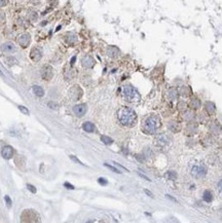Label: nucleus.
I'll return each instance as SVG.
<instances>
[{
	"label": "nucleus",
	"mask_w": 222,
	"mask_h": 223,
	"mask_svg": "<svg viewBox=\"0 0 222 223\" xmlns=\"http://www.w3.org/2000/svg\"><path fill=\"white\" fill-rule=\"evenodd\" d=\"M98 182L101 184V185H106V184H107L108 182H107V180L106 179H104V178H99L98 179Z\"/></svg>",
	"instance_id": "nucleus-24"
},
{
	"label": "nucleus",
	"mask_w": 222,
	"mask_h": 223,
	"mask_svg": "<svg viewBox=\"0 0 222 223\" xmlns=\"http://www.w3.org/2000/svg\"><path fill=\"white\" fill-rule=\"evenodd\" d=\"M0 75H1V76H3V74H2V72H1V71H0Z\"/></svg>",
	"instance_id": "nucleus-34"
},
{
	"label": "nucleus",
	"mask_w": 222,
	"mask_h": 223,
	"mask_svg": "<svg viewBox=\"0 0 222 223\" xmlns=\"http://www.w3.org/2000/svg\"><path fill=\"white\" fill-rule=\"evenodd\" d=\"M118 119L125 127H132L137 122V114L133 109L124 107L118 111Z\"/></svg>",
	"instance_id": "nucleus-1"
},
{
	"label": "nucleus",
	"mask_w": 222,
	"mask_h": 223,
	"mask_svg": "<svg viewBox=\"0 0 222 223\" xmlns=\"http://www.w3.org/2000/svg\"><path fill=\"white\" fill-rule=\"evenodd\" d=\"M82 129L88 133H93V132L96 131V127L94 124H92L91 121H86L82 125Z\"/></svg>",
	"instance_id": "nucleus-11"
},
{
	"label": "nucleus",
	"mask_w": 222,
	"mask_h": 223,
	"mask_svg": "<svg viewBox=\"0 0 222 223\" xmlns=\"http://www.w3.org/2000/svg\"><path fill=\"white\" fill-rule=\"evenodd\" d=\"M189 106H190L191 108L197 109L201 106V102H199V100H198V99H192L190 103H189Z\"/></svg>",
	"instance_id": "nucleus-16"
},
{
	"label": "nucleus",
	"mask_w": 222,
	"mask_h": 223,
	"mask_svg": "<svg viewBox=\"0 0 222 223\" xmlns=\"http://www.w3.org/2000/svg\"><path fill=\"white\" fill-rule=\"evenodd\" d=\"M75 60H76V58H75V57H73L72 59H71V65H73L74 62H75Z\"/></svg>",
	"instance_id": "nucleus-33"
},
{
	"label": "nucleus",
	"mask_w": 222,
	"mask_h": 223,
	"mask_svg": "<svg viewBox=\"0 0 222 223\" xmlns=\"http://www.w3.org/2000/svg\"><path fill=\"white\" fill-rule=\"evenodd\" d=\"M64 186L66 187V188H68V189H74V186L72 185V184H70L68 182H66V183H64Z\"/></svg>",
	"instance_id": "nucleus-26"
},
{
	"label": "nucleus",
	"mask_w": 222,
	"mask_h": 223,
	"mask_svg": "<svg viewBox=\"0 0 222 223\" xmlns=\"http://www.w3.org/2000/svg\"><path fill=\"white\" fill-rule=\"evenodd\" d=\"M30 42H31V37H30V35L27 33L22 34L18 37V43L20 44L22 47L29 46V45H30Z\"/></svg>",
	"instance_id": "nucleus-7"
},
{
	"label": "nucleus",
	"mask_w": 222,
	"mask_h": 223,
	"mask_svg": "<svg viewBox=\"0 0 222 223\" xmlns=\"http://www.w3.org/2000/svg\"><path fill=\"white\" fill-rule=\"evenodd\" d=\"M159 127H160L159 117H157L155 115L149 116L145 120V122H144V130L148 134H154L159 129Z\"/></svg>",
	"instance_id": "nucleus-2"
},
{
	"label": "nucleus",
	"mask_w": 222,
	"mask_h": 223,
	"mask_svg": "<svg viewBox=\"0 0 222 223\" xmlns=\"http://www.w3.org/2000/svg\"><path fill=\"white\" fill-rule=\"evenodd\" d=\"M101 141H102L104 144H106V145H110V144L113 143V140H112L110 137H108V136H102V137H101Z\"/></svg>",
	"instance_id": "nucleus-17"
},
{
	"label": "nucleus",
	"mask_w": 222,
	"mask_h": 223,
	"mask_svg": "<svg viewBox=\"0 0 222 223\" xmlns=\"http://www.w3.org/2000/svg\"><path fill=\"white\" fill-rule=\"evenodd\" d=\"M2 50L4 51V53H12V51L15 50V44L11 42H6L2 45Z\"/></svg>",
	"instance_id": "nucleus-12"
},
{
	"label": "nucleus",
	"mask_w": 222,
	"mask_h": 223,
	"mask_svg": "<svg viewBox=\"0 0 222 223\" xmlns=\"http://www.w3.org/2000/svg\"><path fill=\"white\" fill-rule=\"evenodd\" d=\"M2 20H4V12L0 11V21H2Z\"/></svg>",
	"instance_id": "nucleus-29"
},
{
	"label": "nucleus",
	"mask_w": 222,
	"mask_h": 223,
	"mask_svg": "<svg viewBox=\"0 0 222 223\" xmlns=\"http://www.w3.org/2000/svg\"><path fill=\"white\" fill-rule=\"evenodd\" d=\"M218 190L222 193V180H220L219 182H218Z\"/></svg>",
	"instance_id": "nucleus-27"
},
{
	"label": "nucleus",
	"mask_w": 222,
	"mask_h": 223,
	"mask_svg": "<svg viewBox=\"0 0 222 223\" xmlns=\"http://www.w3.org/2000/svg\"><path fill=\"white\" fill-rule=\"evenodd\" d=\"M70 158H71L72 160H74V161H75V163H77V164H83L81 163V161H80V160H78V158H77V157H75V156H74V155H70Z\"/></svg>",
	"instance_id": "nucleus-25"
},
{
	"label": "nucleus",
	"mask_w": 222,
	"mask_h": 223,
	"mask_svg": "<svg viewBox=\"0 0 222 223\" xmlns=\"http://www.w3.org/2000/svg\"><path fill=\"white\" fill-rule=\"evenodd\" d=\"M206 110H207L209 113H214L215 111H216V107H215V104L214 103H212V102H208V103H206Z\"/></svg>",
	"instance_id": "nucleus-14"
},
{
	"label": "nucleus",
	"mask_w": 222,
	"mask_h": 223,
	"mask_svg": "<svg viewBox=\"0 0 222 223\" xmlns=\"http://www.w3.org/2000/svg\"><path fill=\"white\" fill-rule=\"evenodd\" d=\"M42 58V50L40 47H34L30 51V59L34 62H38Z\"/></svg>",
	"instance_id": "nucleus-5"
},
{
	"label": "nucleus",
	"mask_w": 222,
	"mask_h": 223,
	"mask_svg": "<svg viewBox=\"0 0 222 223\" xmlns=\"http://www.w3.org/2000/svg\"><path fill=\"white\" fill-rule=\"evenodd\" d=\"M94 64H95V61L92 57L86 56L82 59V66L85 68H91L94 66Z\"/></svg>",
	"instance_id": "nucleus-10"
},
{
	"label": "nucleus",
	"mask_w": 222,
	"mask_h": 223,
	"mask_svg": "<svg viewBox=\"0 0 222 223\" xmlns=\"http://www.w3.org/2000/svg\"><path fill=\"white\" fill-rule=\"evenodd\" d=\"M139 175H140L141 177H142V178H144V179H145V180H147V181H150V179H149V178H147V177H146L145 175H143V174L139 173Z\"/></svg>",
	"instance_id": "nucleus-31"
},
{
	"label": "nucleus",
	"mask_w": 222,
	"mask_h": 223,
	"mask_svg": "<svg viewBox=\"0 0 222 223\" xmlns=\"http://www.w3.org/2000/svg\"><path fill=\"white\" fill-rule=\"evenodd\" d=\"M14 153H15V150L11 146H4L1 150V155L3 156V158H5V160H11V158L14 156Z\"/></svg>",
	"instance_id": "nucleus-9"
},
{
	"label": "nucleus",
	"mask_w": 222,
	"mask_h": 223,
	"mask_svg": "<svg viewBox=\"0 0 222 223\" xmlns=\"http://www.w3.org/2000/svg\"><path fill=\"white\" fill-rule=\"evenodd\" d=\"M206 173H207V170L202 166H194L191 170L192 176L195 177V178H202V177L206 175Z\"/></svg>",
	"instance_id": "nucleus-4"
},
{
	"label": "nucleus",
	"mask_w": 222,
	"mask_h": 223,
	"mask_svg": "<svg viewBox=\"0 0 222 223\" xmlns=\"http://www.w3.org/2000/svg\"><path fill=\"white\" fill-rule=\"evenodd\" d=\"M123 93H124V98L130 102H137L140 100L139 93L132 85H124L123 89Z\"/></svg>",
	"instance_id": "nucleus-3"
},
{
	"label": "nucleus",
	"mask_w": 222,
	"mask_h": 223,
	"mask_svg": "<svg viewBox=\"0 0 222 223\" xmlns=\"http://www.w3.org/2000/svg\"><path fill=\"white\" fill-rule=\"evenodd\" d=\"M167 176H168L171 180L176 179V174L174 173V172H168V174H167Z\"/></svg>",
	"instance_id": "nucleus-21"
},
{
	"label": "nucleus",
	"mask_w": 222,
	"mask_h": 223,
	"mask_svg": "<svg viewBox=\"0 0 222 223\" xmlns=\"http://www.w3.org/2000/svg\"><path fill=\"white\" fill-rule=\"evenodd\" d=\"M7 4V1H5V0H0V6H4Z\"/></svg>",
	"instance_id": "nucleus-28"
},
{
	"label": "nucleus",
	"mask_w": 222,
	"mask_h": 223,
	"mask_svg": "<svg viewBox=\"0 0 222 223\" xmlns=\"http://www.w3.org/2000/svg\"><path fill=\"white\" fill-rule=\"evenodd\" d=\"M19 109L23 113H25V114H29V110L26 107H24V106H19Z\"/></svg>",
	"instance_id": "nucleus-23"
},
{
	"label": "nucleus",
	"mask_w": 222,
	"mask_h": 223,
	"mask_svg": "<svg viewBox=\"0 0 222 223\" xmlns=\"http://www.w3.org/2000/svg\"><path fill=\"white\" fill-rule=\"evenodd\" d=\"M104 166H105V167H107L108 169H110L111 171H113V172L117 173V174H120V173H121L120 170H117L116 168H115V167H113V166H111V164H104Z\"/></svg>",
	"instance_id": "nucleus-18"
},
{
	"label": "nucleus",
	"mask_w": 222,
	"mask_h": 223,
	"mask_svg": "<svg viewBox=\"0 0 222 223\" xmlns=\"http://www.w3.org/2000/svg\"><path fill=\"white\" fill-rule=\"evenodd\" d=\"M86 110H88V106H86L85 104H78V105H75L73 107L74 114L77 115V116H83L85 114Z\"/></svg>",
	"instance_id": "nucleus-8"
},
{
	"label": "nucleus",
	"mask_w": 222,
	"mask_h": 223,
	"mask_svg": "<svg viewBox=\"0 0 222 223\" xmlns=\"http://www.w3.org/2000/svg\"><path fill=\"white\" fill-rule=\"evenodd\" d=\"M32 90H33L34 95L36 97H43V95H44L43 89L39 85H34L33 88H32Z\"/></svg>",
	"instance_id": "nucleus-13"
},
{
	"label": "nucleus",
	"mask_w": 222,
	"mask_h": 223,
	"mask_svg": "<svg viewBox=\"0 0 222 223\" xmlns=\"http://www.w3.org/2000/svg\"><path fill=\"white\" fill-rule=\"evenodd\" d=\"M53 68L50 65H46L41 70V77H42L43 80H50L51 77H53Z\"/></svg>",
	"instance_id": "nucleus-6"
},
{
	"label": "nucleus",
	"mask_w": 222,
	"mask_h": 223,
	"mask_svg": "<svg viewBox=\"0 0 222 223\" xmlns=\"http://www.w3.org/2000/svg\"><path fill=\"white\" fill-rule=\"evenodd\" d=\"M212 199H213V195H212L211 191L206 190L204 192V201H206L207 203H210V202H212Z\"/></svg>",
	"instance_id": "nucleus-15"
},
{
	"label": "nucleus",
	"mask_w": 222,
	"mask_h": 223,
	"mask_svg": "<svg viewBox=\"0 0 222 223\" xmlns=\"http://www.w3.org/2000/svg\"><path fill=\"white\" fill-rule=\"evenodd\" d=\"M166 196H167V198H168V199H172V201H173V202H176V203H177V199H174V198H172V196H171V195H167Z\"/></svg>",
	"instance_id": "nucleus-30"
},
{
	"label": "nucleus",
	"mask_w": 222,
	"mask_h": 223,
	"mask_svg": "<svg viewBox=\"0 0 222 223\" xmlns=\"http://www.w3.org/2000/svg\"><path fill=\"white\" fill-rule=\"evenodd\" d=\"M145 192H146V193H147V195H149V196H151V198H152V196H153V195H152V193H151V192L149 191V190H147V189H145Z\"/></svg>",
	"instance_id": "nucleus-32"
},
{
	"label": "nucleus",
	"mask_w": 222,
	"mask_h": 223,
	"mask_svg": "<svg viewBox=\"0 0 222 223\" xmlns=\"http://www.w3.org/2000/svg\"><path fill=\"white\" fill-rule=\"evenodd\" d=\"M47 106L50 108V109H54V110H56V109H58V105H57V103H54V102H50L49 104H47Z\"/></svg>",
	"instance_id": "nucleus-19"
},
{
	"label": "nucleus",
	"mask_w": 222,
	"mask_h": 223,
	"mask_svg": "<svg viewBox=\"0 0 222 223\" xmlns=\"http://www.w3.org/2000/svg\"><path fill=\"white\" fill-rule=\"evenodd\" d=\"M27 187L32 193H36V188H35L33 185H31V184H27Z\"/></svg>",
	"instance_id": "nucleus-20"
},
{
	"label": "nucleus",
	"mask_w": 222,
	"mask_h": 223,
	"mask_svg": "<svg viewBox=\"0 0 222 223\" xmlns=\"http://www.w3.org/2000/svg\"><path fill=\"white\" fill-rule=\"evenodd\" d=\"M4 199H5L6 205H7V207H8V208H11V199H9V196H8V195H6L5 198H4Z\"/></svg>",
	"instance_id": "nucleus-22"
}]
</instances>
